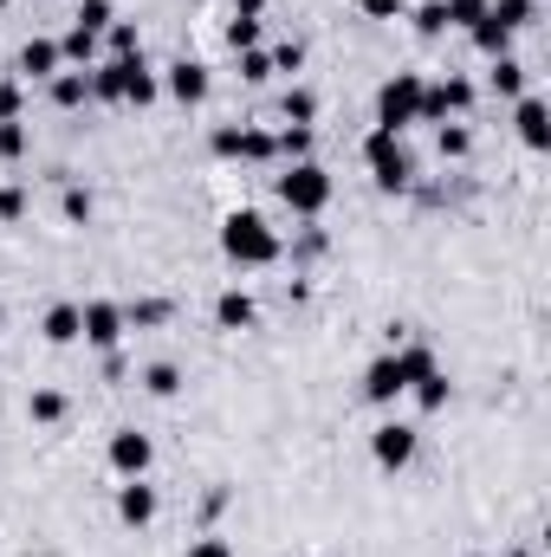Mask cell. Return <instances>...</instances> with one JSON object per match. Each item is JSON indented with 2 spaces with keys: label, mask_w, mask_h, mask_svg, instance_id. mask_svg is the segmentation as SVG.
Instances as JSON below:
<instances>
[{
  "label": "cell",
  "mask_w": 551,
  "mask_h": 557,
  "mask_svg": "<svg viewBox=\"0 0 551 557\" xmlns=\"http://www.w3.org/2000/svg\"><path fill=\"white\" fill-rule=\"evenodd\" d=\"M221 253H228L234 267H273L279 260V234L254 214V208H234V214L221 221Z\"/></svg>",
  "instance_id": "cell-1"
},
{
  "label": "cell",
  "mask_w": 551,
  "mask_h": 557,
  "mask_svg": "<svg viewBox=\"0 0 551 557\" xmlns=\"http://www.w3.org/2000/svg\"><path fill=\"white\" fill-rule=\"evenodd\" d=\"M364 162H370L377 188H390V195H403V188L415 182V156H409V143L396 137V131H370V137H364Z\"/></svg>",
  "instance_id": "cell-2"
},
{
  "label": "cell",
  "mask_w": 551,
  "mask_h": 557,
  "mask_svg": "<svg viewBox=\"0 0 551 557\" xmlns=\"http://www.w3.org/2000/svg\"><path fill=\"white\" fill-rule=\"evenodd\" d=\"M421 85H428L421 72H396L377 85V131H396V137L409 131L415 111H421Z\"/></svg>",
  "instance_id": "cell-3"
},
{
  "label": "cell",
  "mask_w": 551,
  "mask_h": 557,
  "mask_svg": "<svg viewBox=\"0 0 551 557\" xmlns=\"http://www.w3.org/2000/svg\"><path fill=\"white\" fill-rule=\"evenodd\" d=\"M279 201H285L292 214H325V208H331V175H325L318 162H285Z\"/></svg>",
  "instance_id": "cell-4"
},
{
  "label": "cell",
  "mask_w": 551,
  "mask_h": 557,
  "mask_svg": "<svg viewBox=\"0 0 551 557\" xmlns=\"http://www.w3.org/2000/svg\"><path fill=\"white\" fill-rule=\"evenodd\" d=\"M467 104H474V85L448 72L441 85H421V111H415V124H454Z\"/></svg>",
  "instance_id": "cell-5"
},
{
  "label": "cell",
  "mask_w": 551,
  "mask_h": 557,
  "mask_svg": "<svg viewBox=\"0 0 551 557\" xmlns=\"http://www.w3.org/2000/svg\"><path fill=\"white\" fill-rule=\"evenodd\" d=\"M415 447H421V434H415L409 421H383V428L370 434V460H377L383 473H403L415 460Z\"/></svg>",
  "instance_id": "cell-6"
},
{
  "label": "cell",
  "mask_w": 551,
  "mask_h": 557,
  "mask_svg": "<svg viewBox=\"0 0 551 557\" xmlns=\"http://www.w3.org/2000/svg\"><path fill=\"white\" fill-rule=\"evenodd\" d=\"M78 318H85V331H78V337H85L91 350H118V344H124V331H131V324H124V305H111V298L78 305Z\"/></svg>",
  "instance_id": "cell-7"
},
{
  "label": "cell",
  "mask_w": 551,
  "mask_h": 557,
  "mask_svg": "<svg viewBox=\"0 0 551 557\" xmlns=\"http://www.w3.org/2000/svg\"><path fill=\"white\" fill-rule=\"evenodd\" d=\"M396 396H409V376H403V357L396 350H383L370 370H364V403H377V409H390Z\"/></svg>",
  "instance_id": "cell-8"
},
{
  "label": "cell",
  "mask_w": 551,
  "mask_h": 557,
  "mask_svg": "<svg viewBox=\"0 0 551 557\" xmlns=\"http://www.w3.org/2000/svg\"><path fill=\"white\" fill-rule=\"evenodd\" d=\"M149 460H156V441H149V434H137V428H118V434H111V467H118V480H143Z\"/></svg>",
  "instance_id": "cell-9"
},
{
  "label": "cell",
  "mask_w": 551,
  "mask_h": 557,
  "mask_svg": "<svg viewBox=\"0 0 551 557\" xmlns=\"http://www.w3.org/2000/svg\"><path fill=\"white\" fill-rule=\"evenodd\" d=\"M137 72H143V52L91 65V98H105V104H124V98H131V78H137Z\"/></svg>",
  "instance_id": "cell-10"
},
{
  "label": "cell",
  "mask_w": 551,
  "mask_h": 557,
  "mask_svg": "<svg viewBox=\"0 0 551 557\" xmlns=\"http://www.w3.org/2000/svg\"><path fill=\"white\" fill-rule=\"evenodd\" d=\"M215 156H241V162H273V137L254 124H221L215 131Z\"/></svg>",
  "instance_id": "cell-11"
},
{
  "label": "cell",
  "mask_w": 551,
  "mask_h": 557,
  "mask_svg": "<svg viewBox=\"0 0 551 557\" xmlns=\"http://www.w3.org/2000/svg\"><path fill=\"white\" fill-rule=\"evenodd\" d=\"M162 85H169V98H175V104H208V91H215V78H208V65H201V59H175Z\"/></svg>",
  "instance_id": "cell-12"
},
{
  "label": "cell",
  "mask_w": 551,
  "mask_h": 557,
  "mask_svg": "<svg viewBox=\"0 0 551 557\" xmlns=\"http://www.w3.org/2000/svg\"><path fill=\"white\" fill-rule=\"evenodd\" d=\"M118 519H124V525H156V486H143V480H124V486H118Z\"/></svg>",
  "instance_id": "cell-13"
},
{
  "label": "cell",
  "mask_w": 551,
  "mask_h": 557,
  "mask_svg": "<svg viewBox=\"0 0 551 557\" xmlns=\"http://www.w3.org/2000/svg\"><path fill=\"white\" fill-rule=\"evenodd\" d=\"M65 59H59V39H26L20 46V78H59Z\"/></svg>",
  "instance_id": "cell-14"
},
{
  "label": "cell",
  "mask_w": 551,
  "mask_h": 557,
  "mask_svg": "<svg viewBox=\"0 0 551 557\" xmlns=\"http://www.w3.org/2000/svg\"><path fill=\"white\" fill-rule=\"evenodd\" d=\"M467 33H474V46H480L487 59H506V52H513V26H506V20H500L493 7H487V13H480V20H474Z\"/></svg>",
  "instance_id": "cell-15"
},
{
  "label": "cell",
  "mask_w": 551,
  "mask_h": 557,
  "mask_svg": "<svg viewBox=\"0 0 551 557\" xmlns=\"http://www.w3.org/2000/svg\"><path fill=\"white\" fill-rule=\"evenodd\" d=\"M254 318H260V305H254L241 285L215 298V324H221V331H254Z\"/></svg>",
  "instance_id": "cell-16"
},
{
  "label": "cell",
  "mask_w": 551,
  "mask_h": 557,
  "mask_svg": "<svg viewBox=\"0 0 551 557\" xmlns=\"http://www.w3.org/2000/svg\"><path fill=\"white\" fill-rule=\"evenodd\" d=\"M513 124H519V143H526V149H546L551 143V111L539 98H519V117H513Z\"/></svg>",
  "instance_id": "cell-17"
},
{
  "label": "cell",
  "mask_w": 551,
  "mask_h": 557,
  "mask_svg": "<svg viewBox=\"0 0 551 557\" xmlns=\"http://www.w3.org/2000/svg\"><path fill=\"white\" fill-rule=\"evenodd\" d=\"M85 98H91V72H78V65H72V72H59V78H52V104H59V111H78Z\"/></svg>",
  "instance_id": "cell-18"
},
{
  "label": "cell",
  "mask_w": 551,
  "mask_h": 557,
  "mask_svg": "<svg viewBox=\"0 0 551 557\" xmlns=\"http://www.w3.org/2000/svg\"><path fill=\"white\" fill-rule=\"evenodd\" d=\"M39 331H46V344H78V331H85V318H78V305H52Z\"/></svg>",
  "instance_id": "cell-19"
},
{
  "label": "cell",
  "mask_w": 551,
  "mask_h": 557,
  "mask_svg": "<svg viewBox=\"0 0 551 557\" xmlns=\"http://www.w3.org/2000/svg\"><path fill=\"white\" fill-rule=\"evenodd\" d=\"M169 318H175V305H169V298H137V305L124 311V324H131V331H156V324H169Z\"/></svg>",
  "instance_id": "cell-20"
},
{
  "label": "cell",
  "mask_w": 551,
  "mask_h": 557,
  "mask_svg": "<svg viewBox=\"0 0 551 557\" xmlns=\"http://www.w3.org/2000/svg\"><path fill=\"white\" fill-rule=\"evenodd\" d=\"M91 52H98V33H85V26H72V33L59 39V59L78 65V72H91Z\"/></svg>",
  "instance_id": "cell-21"
},
{
  "label": "cell",
  "mask_w": 551,
  "mask_h": 557,
  "mask_svg": "<svg viewBox=\"0 0 551 557\" xmlns=\"http://www.w3.org/2000/svg\"><path fill=\"white\" fill-rule=\"evenodd\" d=\"M493 91L500 98H526V65L506 52V59H493Z\"/></svg>",
  "instance_id": "cell-22"
},
{
  "label": "cell",
  "mask_w": 551,
  "mask_h": 557,
  "mask_svg": "<svg viewBox=\"0 0 551 557\" xmlns=\"http://www.w3.org/2000/svg\"><path fill=\"white\" fill-rule=\"evenodd\" d=\"M434 149H441V162H461L474 149V131L467 124H434Z\"/></svg>",
  "instance_id": "cell-23"
},
{
  "label": "cell",
  "mask_w": 551,
  "mask_h": 557,
  "mask_svg": "<svg viewBox=\"0 0 551 557\" xmlns=\"http://www.w3.org/2000/svg\"><path fill=\"white\" fill-rule=\"evenodd\" d=\"M273 156H285V162H311V131L305 124H285L273 137Z\"/></svg>",
  "instance_id": "cell-24"
},
{
  "label": "cell",
  "mask_w": 551,
  "mask_h": 557,
  "mask_svg": "<svg viewBox=\"0 0 551 557\" xmlns=\"http://www.w3.org/2000/svg\"><path fill=\"white\" fill-rule=\"evenodd\" d=\"M26 416L39 421V428H52V421H65V396L59 389H33L26 396Z\"/></svg>",
  "instance_id": "cell-25"
},
{
  "label": "cell",
  "mask_w": 551,
  "mask_h": 557,
  "mask_svg": "<svg viewBox=\"0 0 551 557\" xmlns=\"http://www.w3.org/2000/svg\"><path fill=\"white\" fill-rule=\"evenodd\" d=\"M279 111H285V124H305V131H311V117H318V91H305V85H292Z\"/></svg>",
  "instance_id": "cell-26"
},
{
  "label": "cell",
  "mask_w": 551,
  "mask_h": 557,
  "mask_svg": "<svg viewBox=\"0 0 551 557\" xmlns=\"http://www.w3.org/2000/svg\"><path fill=\"white\" fill-rule=\"evenodd\" d=\"M143 389H149V396H162V403H169V396H175V389H182V370H175V363H149V370H143Z\"/></svg>",
  "instance_id": "cell-27"
},
{
  "label": "cell",
  "mask_w": 551,
  "mask_h": 557,
  "mask_svg": "<svg viewBox=\"0 0 551 557\" xmlns=\"http://www.w3.org/2000/svg\"><path fill=\"white\" fill-rule=\"evenodd\" d=\"M409 396L421 403V409H428V416H434V409H448V370H434L428 383H415Z\"/></svg>",
  "instance_id": "cell-28"
},
{
  "label": "cell",
  "mask_w": 551,
  "mask_h": 557,
  "mask_svg": "<svg viewBox=\"0 0 551 557\" xmlns=\"http://www.w3.org/2000/svg\"><path fill=\"white\" fill-rule=\"evenodd\" d=\"M105 39H111V59H131V52H143V39H137V26H131V20H111V26H105Z\"/></svg>",
  "instance_id": "cell-29"
},
{
  "label": "cell",
  "mask_w": 551,
  "mask_h": 557,
  "mask_svg": "<svg viewBox=\"0 0 551 557\" xmlns=\"http://www.w3.org/2000/svg\"><path fill=\"white\" fill-rule=\"evenodd\" d=\"M487 7H493L513 33H519V26H532V13H539V0H487Z\"/></svg>",
  "instance_id": "cell-30"
},
{
  "label": "cell",
  "mask_w": 551,
  "mask_h": 557,
  "mask_svg": "<svg viewBox=\"0 0 551 557\" xmlns=\"http://www.w3.org/2000/svg\"><path fill=\"white\" fill-rule=\"evenodd\" d=\"M26 124H20V117H13V124H0V162H20V156H26Z\"/></svg>",
  "instance_id": "cell-31"
},
{
  "label": "cell",
  "mask_w": 551,
  "mask_h": 557,
  "mask_svg": "<svg viewBox=\"0 0 551 557\" xmlns=\"http://www.w3.org/2000/svg\"><path fill=\"white\" fill-rule=\"evenodd\" d=\"M415 33H428V39H434V33H448V13H441V0H421V7H415Z\"/></svg>",
  "instance_id": "cell-32"
},
{
  "label": "cell",
  "mask_w": 551,
  "mask_h": 557,
  "mask_svg": "<svg viewBox=\"0 0 551 557\" xmlns=\"http://www.w3.org/2000/svg\"><path fill=\"white\" fill-rule=\"evenodd\" d=\"M228 46L234 52H254L260 46V20H228Z\"/></svg>",
  "instance_id": "cell-33"
},
{
  "label": "cell",
  "mask_w": 551,
  "mask_h": 557,
  "mask_svg": "<svg viewBox=\"0 0 551 557\" xmlns=\"http://www.w3.org/2000/svg\"><path fill=\"white\" fill-rule=\"evenodd\" d=\"M111 20H118V13H111V0H85V7H78V26H85V33H105Z\"/></svg>",
  "instance_id": "cell-34"
},
{
  "label": "cell",
  "mask_w": 551,
  "mask_h": 557,
  "mask_svg": "<svg viewBox=\"0 0 551 557\" xmlns=\"http://www.w3.org/2000/svg\"><path fill=\"white\" fill-rule=\"evenodd\" d=\"M441 13H448V26H474L487 13V0H441Z\"/></svg>",
  "instance_id": "cell-35"
},
{
  "label": "cell",
  "mask_w": 551,
  "mask_h": 557,
  "mask_svg": "<svg viewBox=\"0 0 551 557\" xmlns=\"http://www.w3.org/2000/svg\"><path fill=\"white\" fill-rule=\"evenodd\" d=\"M241 78H247V85H260V78H273V59H267L260 46H254V52H241Z\"/></svg>",
  "instance_id": "cell-36"
},
{
  "label": "cell",
  "mask_w": 551,
  "mask_h": 557,
  "mask_svg": "<svg viewBox=\"0 0 551 557\" xmlns=\"http://www.w3.org/2000/svg\"><path fill=\"white\" fill-rule=\"evenodd\" d=\"M267 59H273V72H298V65H305V46H298V39H285V46H273Z\"/></svg>",
  "instance_id": "cell-37"
},
{
  "label": "cell",
  "mask_w": 551,
  "mask_h": 557,
  "mask_svg": "<svg viewBox=\"0 0 551 557\" xmlns=\"http://www.w3.org/2000/svg\"><path fill=\"white\" fill-rule=\"evenodd\" d=\"M65 221H91V188H65Z\"/></svg>",
  "instance_id": "cell-38"
},
{
  "label": "cell",
  "mask_w": 551,
  "mask_h": 557,
  "mask_svg": "<svg viewBox=\"0 0 551 557\" xmlns=\"http://www.w3.org/2000/svg\"><path fill=\"white\" fill-rule=\"evenodd\" d=\"M20 214H26V188L7 182V188H0V221H20Z\"/></svg>",
  "instance_id": "cell-39"
},
{
  "label": "cell",
  "mask_w": 551,
  "mask_h": 557,
  "mask_svg": "<svg viewBox=\"0 0 551 557\" xmlns=\"http://www.w3.org/2000/svg\"><path fill=\"white\" fill-rule=\"evenodd\" d=\"M20 104H26V98H20V85L7 78V85H0V124H13V117H20Z\"/></svg>",
  "instance_id": "cell-40"
},
{
  "label": "cell",
  "mask_w": 551,
  "mask_h": 557,
  "mask_svg": "<svg viewBox=\"0 0 551 557\" xmlns=\"http://www.w3.org/2000/svg\"><path fill=\"white\" fill-rule=\"evenodd\" d=\"M357 7H364V13H370V20H403V13H409V7H403V0H357Z\"/></svg>",
  "instance_id": "cell-41"
},
{
  "label": "cell",
  "mask_w": 551,
  "mask_h": 557,
  "mask_svg": "<svg viewBox=\"0 0 551 557\" xmlns=\"http://www.w3.org/2000/svg\"><path fill=\"white\" fill-rule=\"evenodd\" d=\"M182 557H234V545H228V539H195Z\"/></svg>",
  "instance_id": "cell-42"
},
{
  "label": "cell",
  "mask_w": 551,
  "mask_h": 557,
  "mask_svg": "<svg viewBox=\"0 0 551 557\" xmlns=\"http://www.w3.org/2000/svg\"><path fill=\"white\" fill-rule=\"evenodd\" d=\"M267 13V0H234V20H260Z\"/></svg>",
  "instance_id": "cell-43"
},
{
  "label": "cell",
  "mask_w": 551,
  "mask_h": 557,
  "mask_svg": "<svg viewBox=\"0 0 551 557\" xmlns=\"http://www.w3.org/2000/svg\"><path fill=\"white\" fill-rule=\"evenodd\" d=\"M0 7H7V0H0Z\"/></svg>",
  "instance_id": "cell-44"
}]
</instances>
